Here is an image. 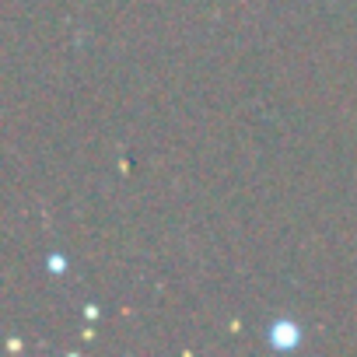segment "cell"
I'll list each match as a JSON object with an SVG mask.
<instances>
[{
  "instance_id": "1",
  "label": "cell",
  "mask_w": 357,
  "mask_h": 357,
  "mask_svg": "<svg viewBox=\"0 0 357 357\" xmlns=\"http://www.w3.org/2000/svg\"><path fill=\"white\" fill-rule=\"evenodd\" d=\"M270 340H273V347L291 350V347L301 340V329H298V326H291V322H277V326H273V333H270Z\"/></svg>"
}]
</instances>
